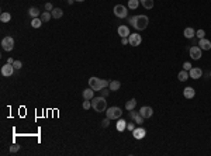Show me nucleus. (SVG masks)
Masks as SVG:
<instances>
[{
	"label": "nucleus",
	"mask_w": 211,
	"mask_h": 156,
	"mask_svg": "<svg viewBox=\"0 0 211 156\" xmlns=\"http://www.w3.org/2000/svg\"><path fill=\"white\" fill-rule=\"evenodd\" d=\"M129 24H131L135 30L142 31V30H145V28L148 27V24H149V19H148L145 14H138V16H134V17L129 19Z\"/></svg>",
	"instance_id": "nucleus-1"
},
{
	"label": "nucleus",
	"mask_w": 211,
	"mask_h": 156,
	"mask_svg": "<svg viewBox=\"0 0 211 156\" xmlns=\"http://www.w3.org/2000/svg\"><path fill=\"white\" fill-rule=\"evenodd\" d=\"M108 84H110V82L106 79H99L96 76L89 79V87H92L94 92H101L104 87H108Z\"/></svg>",
	"instance_id": "nucleus-2"
},
{
	"label": "nucleus",
	"mask_w": 211,
	"mask_h": 156,
	"mask_svg": "<svg viewBox=\"0 0 211 156\" xmlns=\"http://www.w3.org/2000/svg\"><path fill=\"white\" fill-rule=\"evenodd\" d=\"M92 107L96 113H103L107 108V101H106V97L100 96V97H93L92 99Z\"/></svg>",
	"instance_id": "nucleus-3"
},
{
	"label": "nucleus",
	"mask_w": 211,
	"mask_h": 156,
	"mask_svg": "<svg viewBox=\"0 0 211 156\" xmlns=\"http://www.w3.org/2000/svg\"><path fill=\"white\" fill-rule=\"evenodd\" d=\"M106 115H107V118L110 119H118L121 118V115H123V111H121V108L120 107H110V108H107V113H106Z\"/></svg>",
	"instance_id": "nucleus-4"
},
{
	"label": "nucleus",
	"mask_w": 211,
	"mask_h": 156,
	"mask_svg": "<svg viewBox=\"0 0 211 156\" xmlns=\"http://www.w3.org/2000/svg\"><path fill=\"white\" fill-rule=\"evenodd\" d=\"M113 11H114L115 17H118V19H125V17L128 16V9L123 4H117L114 9H113Z\"/></svg>",
	"instance_id": "nucleus-5"
},
{
	"label": "nucleus",
	"mask_w": 211,
	"mask_h": 156,
	"mask_svg": "<svg viewBox=\"0 0 211 156\" xmlns=\"http://www.w3.org/2000/svg\"><path fill=\"white\" fill-rule=\"evenodd\" d=\"M1 48H3L4 51H7V52L13 51V48H14V38L13 37H4L3 40H1Z\"/></svg>",
	"instance_id": "nucleus-6"
},
{
	"label": "nucleus",
	"mask_w": 211,
	"mask_h": 156,
	"mask_svg": "<svg viewBox=\"0 0 211 156\" xmlns=\"http://www.w3.org/2000/svg\"><path fill=\"white\" fill-rule=\"evenodd\" d=\"M129 45H132V46H138V45H141V42H142V37L139 35V34H137V32H134V34H129Z\"/></svg>",
	"instance_id": "nucleus-7"
},
{
	"label": "nucleus",
	"mask_w": 211,
	"mask_h": 156,
	"mask_svg": "<svg viewBox=\"0 0 211 156\" xmlns=\"http://www.w3.org/2000/svg\"><path fill=\"white\" fill-rule=\"evenodd\" d=\"M201 48L200 46H192L190 49H189V52H190V56H192V59L197 60L201 58Z\"/></svg>",
	"instance_id": "nucleus-8"
},
{
	"label": "nucleus",
	"mask_w": 211,
	"mask_h": 156,
	"mask_svg": "<svg viewBox=\"0 0 211 156\" xmlns=\"http://www.w3.org/2000/svg\"><path fill=\"white\" fill-rule=\"evenodd\" d=\"M189 76H190V79L197 80V79H200L203 76V70L200 68H192L189 70Z\"/></svg>",
	"instance_id": "nucleus-9"
},
{
	"label": "nucleus",
	"mask_w": 211,
	"mask_h": 156,
	"mask_svg": "<svg viewBox=\"0 0 211 156\" xmlns=\"http://www.w3.org/2000/svg\"><path fill=\"white\" fill-rule=\"evenodd\" d=\"M13 73H14V66L11 63H6L4 66L1 68V75L6 76V78H10Z\"/></svg>",
	"instance_id": "nucleus-10"
},
{
	"label": "nucleus",
	"mask_w": 211,
	"mask_h": 156,
	"mask_svg": "<svg viewBox=\"0 0 211 156\" xmlns=\"http://www.w3.org/2000/svg\"><path fill=\"white\" fill-rule=\"evenodd\" d=\"M139 114L142 115L144 118H151L152 114H153V110H152V107H149V106H144L139 108Z\"/></svg>",
	"instance_id": "nucleus-11"
},
{
	"label": "nucleus",
	"mask_w": 211,
	"mask_h": 156,
	"mask_svg": "<svg viewBox=\"0 0 211 156\" xmlns=\"http://www.w3.org/2000/svg\"><path fill=\"white\" fill-rule=\"evenodd\" d=\"M145 135H147V131L142 127H138V128H135L132 131V137L135 139H142V138H145Z\"/></svg>",
	"instance_id": "nucleus-12"
},
{
	"label": "nucleus",
	"mask_w": 211,
	"mask_h": 156,
	"mask_svg": "<svg viewBox=\"0 0 211 156\" xmlns=\"http://www.w3.org/2000/svg\"><path fill=\"white\" fill-rule=\"evenodd\" d=\"M117 31H118V35L121 38H127V37H129V34H131V32H129V28L127 27V25H120Z\"/></svg>",
	"instance_id": "nucleus-13"
},
{
	"label": "nucleus",
	"mask_w": 211,
	"mask_h": 156,
	"mask_svg": "<svg viewBox=\"0 0 211 156\" xmlns=\"http://www.w3.org/2000/svg\"><path fill=\"white\" fill-rule=\"evenodd\" d=\"M198 45L201 48L203 51H210L211 49V41H208L207 38H201L200 41H198Z\"/></svg>",
	"instance_id": "nucleus-14"
},
{
	"label": "nucleus",
	"mask_w": 211,
	"mask_h": 156,
	"mask_svg": "<svg viewBox=\"0 0 211 156\" xmlns=\"http://www.w3.org/2000/svg\"><path fill=\"white\" fill-rule=\"evenodd\" d=\"M82 96H83V99H85V100H92L93 97H94V90H93L92 87L86 89V90H83Z\"/></svg>",
	"instance_id": "nucleus-15"
},
{
	"label": "nucleus",
	"mask_w": 211,
	"mask_h": 156,
	"mask_svg": "<svg viewBox=\"0 0 211 156\" xmlns=\"http://www.w3.org/2000/svg\"><path fill=\"white\" fill-rule=\"evenodd\" d=\"M183 96L186 97V99H193V97L196 96V92H194V89L193 87H184Z\"/></svg>",
	"instance_id": "nucleus-16"
},
{
	"label": "nucleus",
	"mask_w": 211,
	"mask_h": 156,
	"mask_svg": "<svg viewBox=\"0 0 211 156\" xmlns=\"http://www.w3.org/2000/svg\"><path fill=\"white\" fill-rule=\"evenodd\" d=\"M120 87H121V82H118V80H111L108 84L110 92H117V90H120Z\"/></svg>",
	"instance_id": "nucleus-17"
},
{
	"label": "nucleus",
	"mask_w": 211,
	"mask_h": 156,
	"mask_svg": "<svg viewBox=\"0 0 211 156\" xmlns=\"http://www.w3.org/2000/svg\"><path fill=\"white\" fill-rule=\"evenodd\" d=\"M115 128H117V131H120V132H123L124 129H127V122H125L124 119H117V125H115Z\"/></svg>",
	"instance_id": "nucleus-18"
},
{
	"label": "nucleus",
	"mask_w": 211,
	"mask_h": 156,
	"mask_svg": "<svg viewBox=\"0 0 211 156\" xmlns=\"http://www.w3.org/2000/svg\"><path fill=\"white\" fill-rule=\"evenodd\" d=\"M183 35L186 38H189V40H192L194 35H196V31L193 30L192 27H187V28H184V31H183Z\"/></svg>",
	"instance_id": "nucleus-19"
},
{
	"label": "nucleus",
	"mask_w": 211,
	"mask_h": 156,
	"mask_svg": "<svg viewBox=\"0 0 211 156\" xmlns=\"http://www.w3.org/2000/svg\"><path fill=\"white\" fill-rule=\"evenodd\" d=\"M10 20H11V14L9 11H3V13L0 14V21L1 23H9Z\"/></svg>",
	"instance_id": "nucleus-20"
},
{
	"label": "nucleus",
	"mask_w": 211,
	"mask_h": 156,
	"mask_svg": "<svg viewBox=\"0 0 211 156\" xmlns=\"http://www.w3.org/2000/svg\"><path fill=\"white\" fill-rule=\"evenodd\" d=\"M28 14L31 16L32 19H37V17H40V16H41V11H40L37 7H31V9L28 10Z\"/></svg>",
	"instance_id": "nucleus-21"
},
{
	"label": "nucleus",
	"mask_w": 211,
	"mask_h": 156,
	"mask_svg": "<svg viewBox=\"0 0 211 156\" xmlns=\"http://www.w3.org/2000/svg\"><path fill=\"white\" fill-rule=\"evenodd\" d=\"M51 14H52V17H54V19H61V17L64 16V11H62V9L56 7V9H54L52 11H51Z\"/></svg>",
	"instance_id": "nucleus-22"
},
{
	"label": "nucleus",
	"mask_w": 211,
	"mask_h": 156,
	"mask_svg": "<svg viewBox=\"0 0 211 156\" xmlns=\"http://www.w3.org/2000/svg\"><path fill=\"white\" fill-rule=\"evenodd\" d=\"M135 106H137V100H135V99H131V100H128L127 103H125V108H127L128 111L134 110Z\"/></svg>",
	"instance_id": "nucleus-23"
},
{
	"label": "nucleus",
	"mask_w": 211,
	"mask_h": 156,
	"mask_svg": "<svg viewBox=\"0 0 211 156\" xmlns=\"http://www.w3.org/2000/svg\"><path fill=\"white\" fill-rule=\"evenodd\" d=\"M42 21L41 20V17H37V19H32V21H31V27L32 28H40L42 25Z\"/></svg>",
	"instance_id": "nucleus-24"
},
{
	"label": "nucleus",
	"mask_w": 211,
	"mask_h": 156,
	"mask_svg": "<svg viewBox=\"0 0 211 156\" xmlns=\"http://www.w3.org/2000/svg\"><path fill=\"white\" fill-rule=\"evenodd\" d=\"M177 78H179V80L180 82H186V80H187L189 79V73H187V70H180L179 72V75H177Z\"/></svg>",
	"instance_id": "nucleus-25"
},
{
	"label": "nucleus",
	"mask_w": 211,
	"mask_h": 156,
	"mask_svg": "<svg viewBox=\"0 0 211 156\" xmlns=\"http://www.w3.org/2000/svg\"><path fill=\"white\" fill-rule=\"evenodd\" d=\"M51 19H52V14H51V11H42L41 20L44 21V23H48Z\"/></svg>",
	"instance_id": "nucleus-26"
},
{
	"label": "nucleus",
	"mask_w": 211,
	"mask_h": 156,
	"mask_svg": "<svg viewBox=\"0 0 211 156\" xmlns=\"http://www.w3.org/2000/svg\"><path fill=\"white\" fill-rule=\"evenodd\" d=\"M141 4H142L145 9L151 10V9H153V0H141Z\"/></svg>",
	"instance_id": "nucleus-27"
},
{
	"label": "nucleus",
	"mask_w": 211,
	"mask_h": 156,
	"mask_svg": "<svg viewBox=\"0 0 211 156\" xmlns=\"http://www.w3.org/2000/svg\"><path fill=\"white\" fill-rule=\"evenodd\" d=\"M139 6V0H128V9L135 10Z\"/></svg>",
	"instance_id": "nucleus-28"
},
{
	"label": "nucleus",
	"mask_w": 211,
	"mask_h": 156,
	"mask_svg": "<svg viewBox=\"0 0 211 156\" xmlns=\"http://www.w3.org/2000/svg\"><path fill=\"white\" fill-rule=\"evenodd\" d=\"M144 119H145V118H144L142 115H141V114H139V113H138V115H137V117H135V118H134V121H135V124H142V122H144Z\"/></svg>",
	"instance_id": "nucleus-29"
},
{
	"label": "nucleus",
	"mask_w": 211,
	"mask_h": 156,
	"mask_svg": "<svg viewBox=\"0 0 211 156\" xmlns=\"http://www.w3.org/2000/svg\"><path fill=\"white\" fill-rule=\"evenodd\" d=\"M196 37H197L198 40L204 38L206 37V31H204V30H198V31H196Z\"/></svg>",
	"instance_id": "nucleus-30"
},
{
	"label": "nucleus",
	"mask_w": 211,
	"mask_h": 156,
	"mask_svg": "<svg viewBox=\"0 0 211 156\" xmlns=\"http://www.w3.org/2000/svg\"><path fill=\"white\" fill-rule=\"evenodd\" d=\"M19 149H20V145H17V143H13V145L10 146V152H11V153H16Z\"/></svg>",
	"instance_id": "nucleus-31"
},
{
	"label": "nucleus",
	"mask_w": 211,
	"mask_h": 156,
	"mask_svg": "<svg viewBox=\"0 0 211 156\" xmlns=\"http://www.w3.org/2000/svg\"><path fill=\"white\" fill-rule=\"evenodd\" d=\"M110 121H111L110 118H107V117H106V118L101 121V127H103V128H107V127H108V124H110Z\"/></svg>",
	"instance_id": "nucleus-32"
},
{
	"label": "nucleus",
	"mask_w": 211,
	"mask_h": 156,
	"mask_svg": "<svg viewBox=\"0 0 211 156\" xmlns=\"http://www.w3.org/2000/svg\"><path fill=\"white\" fill-rule=\"evenodd\" d=\"M90 107H92V101H89V100L83 101V108H85V110H89Z\"/></svg>",
	"instance_id": "nucleus-33"
},
{
	"label": "nucleus",
	"mask_w": 211,
	"mask_h": 156,
	"mask_svg": "<svg viewBox=\"0 0 211 156\" xmlns=\"http://www.w3.org/2000/svg\"><path fill=\"white\" fill-rule=\"evenodd\" d=\"M135 128H137V127H135V124H134V122H129V124L127 122V129H128V131H131V132H132Z\"/></svg>",
	"instance_id": "nucleus-34"
},
{
	"label": "nucleus",
	"mask_w": 211,
	"mask_h": 156,
	"mask_svg": "<svg viewBox=\"0 0 211 156\" xmlns=\"http://www.w3.org/2000/svg\"><path fill=\"white\" fill-rule=\"evenodd\" d=\"M13 66H14V69H21V66H23V63H21L20 60H14Z\"/></svg>",
	"instance_id": "nucleus-35"
},
{
	"label": "nucleus",
	"mask_w": 211,
	"mask_h": 156,
	"mask_svg": "<svg viewBox=\"0 0 211 156\" xmlns=\"http://www.w3.org/2000/svg\"><path fill=\"white\" fill-rule=\"evenodd\" d=\"M192 68H193L192 63H189V62H184V63H183V69H184V70H190Z\"/></svg>",
	"instance_id": "nucleus-36"
},
{
	"label": "nucleus",
	"mask_w": 211,
	"mask_h": 156,
	"mask_svg": "<svg viewBox=\"0 0 211 156\" xmlns=\"http://www.w3.org/2000/svg\"><path fill=\"white\" fill-rule=\"evenodd\" d=\"M45 10H46V11H52V10H54V7H52V4H51V3H45Z\"/></svg>",
	"instance_id": "nucleus-37"
},
{
	"label": "nucleus",
	"mask_w": 211,
	"mask_h": 156,
	"mask_svg": "<svg viewBox=\"0 0 211 156\" xmlns=\"http://www.w3.org/2000/svg\"><path fill=\"white\" fill-rule=\"evenodd\" d=\"M108 90H110V89L104 87V89H103V90H101V96H103V97H106V96H107V94H108Z\"/></svg>",
	"instance_id": "nucleus-38"
},
{
	"label": "nucleus",
	"mask_w": 211,
	"mask_h": 156,
	"mask_svg": "<svg viewBox=\"0 0 211 156\" xmlns=\"http://www.w3.org/2000/svg\"><path fill=\"white\" fill-rule=\"evenodd\" d=\"M121 42H123V45H128V44H129L128 37H127V38H121Z\"/></svg>",
	"instance_id": "nucleus-39"
},
{
	"label": "nucleus",
	"mask_w": 211,
	"mask_h": 156,
	"mask_svg": "<svg viewBox=\"0 0 211 156\" xmlns=\"http://www.w3.org/2000/svg\"><path fill=\"white\" fill-rule=\"evenodd\" d=\"M7 63H11V65H13V63H14V59H11V58H9V59H7Z\"/></svg>",
	"instance_id": "nucleus-40"
},
{
	"label": "nucleus",
	"mask_w": 211,
	"mask_h": 156,
	"mask_svg": "<svg viewBox=\"0 0 211 156\" xmlns=\"http://www.w3.org/2000/svg\"><path fill=\"white\" fill-rule=\"evenodd\" d=\"M75 1H85V0H75Z\"/></svg>",
	"instance_id": "nucleus-41"
},
{
	"label": "nucleus",
	"mask_w": 211,
	"mask_h": 156,
	"mask_svg": "<svg viewBox=\"0 0 211 156\" xmlns=\"http://www.w3.org/2000/svg\"><path fill=\"white\" fill-rule=\"evenodd\" d=\"M210 78H211V72H210Z\"/></svg>",
	"instance_id": "nucleus-42"
}]
</instances>
